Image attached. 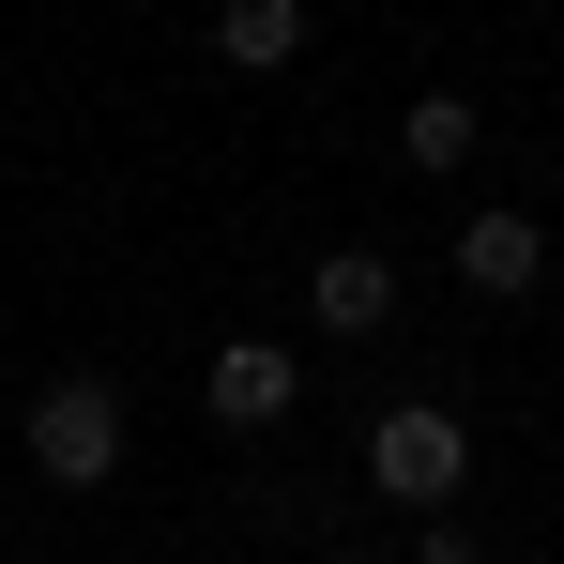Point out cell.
Here are the masks:
<instances>
[{
  "instance_id": "cell-2",
  "label": "cell",
  "mask_w": 564,
  "mask_h": 564,
  "mask_svg": "<svg viewBox=\"0 0 564 564\" xmlns=\"http://www.w3.org/2000/svg\"><path fill=\"white\" fill-rule=\"evenodd\" d=\"M31 473H46V488H107V473H122V397H107L93 367H62L31 397Z\"/></svg>"
},
{
  "instance_id": "cell-7",
  "label": "cell",
  "mask_w": 564,
  "mask_h": 564,
  "mask_svg": "<svg viewBox=\"0 0 564 564\" xmlns=\"http://www.w3.org/2000/svg\"><path fill=\"white\" fill-rule=\"evenodd\" d=\"M397 138H412V169H458V153L488 138V122H473L458 93H412V122H397Z\"/></svg>"
},
{
  "instance_id": "cell-1",
  "label": "cell",
  "mask_w": 564,
  "mask_h": 564,
  "mask_svg": "<svg viewBox=\"0 0 564 564\" xmlns=\"http://www.w3.org/2000/svg\"><path fill=\"white\" fill-rule=\"evenodd\" d=\"M367 473L412 503V519H443V503L473 488V427H458V412H427V397H397V412L367 427Z\"/></svg>"
},
{
  "instance_id": "cell-3",
  "label": "cell",
  "mask_w": 564,
  "mask_h": 564,
  "mask_svg": "<svg viewBox=\"0 0 564 564\" xmlns=\"http://www.w3.org/2000/svg\"><path fill=\"white\" fill-rule=\"evenodd\" d=\"M290 381H305V367H290L275 336H229V351L198 367V397H214V427H275V412H290Z\"/></svg>"
},
{
  "instance_id": "cell-6",
  "label": "cell",
  "mask_w": 564,
  "mask_h": 564,
  "mask_svg": "<svg viewBox=\"0 0 564 564\" xmlns=\"http://www.w3.org/2000/svg\"><path fill=\"white\" fill-rule=\"evenodd\" d=\"M290 46H305V0H229L214 15V62H245V77H275Z\"/></svg>"
},
{
  "instance_id": "cell-5",
  "label": "cell",
  "mask_w": 564,
  "mask_h": 564,
  "mask_svg": "<svg viewBox=\"0 0 564 564\" xmlns=\"http://www.w3.org/2000/svg\"><path fill=\"white\" fill-rule=\"evenodd\" d=\"M458 275L488 290V305L534 290V275H550V229H534V214H473V229H458Z\"/></svg>"
},
{
  "instance_id": "cell-8",
  "label": "cell",
  "mask_w": 564,
  "mask_h": 564,
  "mask_svg": "<svg viewBox=\"0 0 564 564\" xmlns=\"http://www.w3.org/2000/svg\"><path fill=\"white\" fill-rule=\"evenodd\" d=\"M412 564H488V550H473L458 519H427V550H412Z\"/></svg>"
},
{
  "instance_id": "cell-4",
  "label": "cell",
  "mask_w": 564,
  "mask_h": 564,
  "mask_svg": "<svg viewBox=\"0 0 564 564\" xmlns=\"http://www.w3.org/2000/svg\"><path fill=\"white\" fill-rule=\"evenodd\" d=\"M305 305H321V336H381V321H397V260H381V245H336Z\"/></svg>"
},
{
  "instance_id": "cell-9",
  "label": "cell",
  "mask_w": 564,
  "mask_h": 564,
  "mask_svg": "<svg viewBox=\"0 0 564 564\" xmlns=\"http://www.w3.org/2000/svg\"><path fill=\"white\" fill-rule=\"evenodd\" d=\"M336 564H367V550H336Z\"/></svg>"
}]
</instances>
